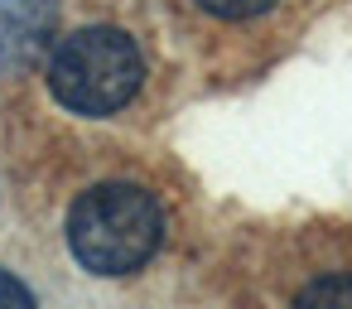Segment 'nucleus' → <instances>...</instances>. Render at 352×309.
<instances>
[{
    "label": "nucleus",
    "mask_w": 352,
    "mask_h": 309,
    "mask_svg": "<svg viewBox=\"0 0 352 309\" xmlns=\"http://www.w3.org/2000/svg\"><path fill=\"white\" fill-rule=\"evenodd\" d=\"M164 242V208L135 184L87 189L68 213V246L92 275L140 270Z\"/></svg>",
    "instance_id": "obj_1"
},
{
    "label": "nucleus",
    "mask_w": 352,
    "mask_h": 309,
    "mask_svg": "<svg viewBox=\"0 0 352 309\" xmlns=\"http://www.w3.org/2000/svg\"><path fill=\"white\" fill-rule=\"evenodd\" d=\"M145 83V58L131 34L111 25L78 30L58 39L49 58V92L78 116H111L121 111Z\"/></svg>",
    "instance_id": "obj_2"
},
{
    "label": "nucleus",
    "mask_w": 352,
    "mask_h": 309,
    "mask_svg": "<svg viewBox=\"0 0 352 309\" xmlns=\"http://www.w3.org/2000/svg\"><path fill=\"white\" fill-rule=\"evenodd\" d=\"M58 30L54 0H0V73H25L49 54Z\"/></svg>",
    "instance_id": "obj_3"
},
{
    "label": "nucleus",
    "mask_w": 352,
    "mask_h": 309,
    "mask_svg": "<svg viewBox=\"0 0 352 309\" xmlns=\"http://www.w3.org/2000/svg\"><path fill=\"white\" fill-rule=\"evenodd\" d=\"M294 309H352V275L342 270V275H323V280H314V285L299 295Z\"/></svg>",
    "instance_id": "obj_4"
},
{
    "label": "nucleus",
    "mask_w": 352,
    "mask_h": 309,
    "mask_svg": "<svg viewBox=\"0 0 352 309\" xmlns=\"http://www.w3.org/2000/svg\"><path fill=\"white\" fill-rule=\"evenodd\" d=\"M208 15H222V20H251L261 10H270L275 0H198Z\"/></svg>",
    "instance_id": "obj_5"
},
{
    "label": "nucleus",
    "mask_w": 352,
    "mask_h": 309,
    "mask_svg": "<svg viewBox=\"0 0 352 309\" xmlns=\"http://www.w3.org/2000/svg\"><path fill=\"white\" fill-rule=\"evenodd\" d=\"M0 309H34L30 285L20 275H10V270H0Z\"/></svg>",
    "instance_id": "obj_6"
}]
</instances>
